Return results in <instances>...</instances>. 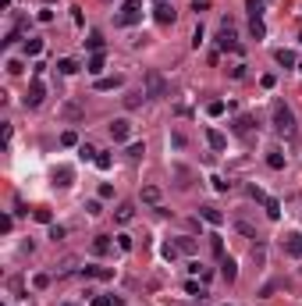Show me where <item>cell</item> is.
<instances>
[{
  "instance_id": "cell-20",
  "label": "cell",
  "mask_w": 302,
  "mask_h": 306,
  "mask_svg": "<svg viewBox=\"0 0 302 306\" xmlns=\"http://www.w3.org/2000/svg\"><path fill=\"white\" fill-rule=\"evenodd\" d=\"M85 50L103 54V36H100V32H89V39H85Z\"/></svg>"
},
{
  "instance_id": "cell-50",
  "label": "cell",
  "mask_w": 302,
  "mask_h": 306,
  "mask_svg": "<svg viewBox=\"0 0 302 306\" xmlns=\"http://www.w3.org/2000/svg\"><path fill=\"white\" fill-rule=\"evenodd\" d=\"M160 4H167V0H160Z\"/></svg>"
},
{
  "instance_id": "cell-37",
  "label": "cell",
  "mask_w": 302,
  "mask_h": 306,
  "mask_svg": "<svg viewBox=\"0 0 302 306\" xmlns=\"http://www.w3.org/2000/svg\"><path fill=\"white\" fill-rule=\"evenodd\" d=\"M79 153H82V160H96L100 150H93V146H79Z\"/></svg>"
},
{
  "instance_id": "cell-32",
  "label": "cell",
  "mask_w": 302,
  "mask_h": 306,
  "mask_svg": "<svg viewBox=\"0 0 302 306\" xmlns=\"http://www.w3.org/2000/svg\"><path fill=\"white\" fill-rule=\"evenodd\" d=\"M142 153H146V146H142V143H132V146H128V157H132V160H139Z\"/></svg>"
},
{
  "instance_id": "cell-39",
  "label": "cell",
  "mask_w": 302,
  "mask_h": 306,
  "mask_svg": "<svg viewBox=\"0 0 302 306\" xmlns=\"http://www.w3.org/2000/svg\"><path fill=\"white\" fill-rule=\"evenodd\" d=\"M50 239L60 242V239H64V228H60V224H50Z\"/></svg>"
},
{
  "instance_id": "cell-51",
  "label": "cell",
  "mask_w": 302,
  "mask_h": 306,
  "mask_svg": "<svg viewBox=\"0 0 302 306\" xmlns=\"http://www.w3.org/2000/svg\"><path fill=\"white\" fill-rule=\"evenodd\" d=\"M299 43H302V36H299Z\"/></svg>"
},
{
  "instance_id": "cell-25",
  "label": "cell",
  "mask_w": 302,
  "mask_h": 306,
  "mask_svg": "<svg viewBox=\"0 0 302 306\" xmlns=\"http://www.w3.org/2000/svg\"><path fill=\"white\" fill-rule=\"evenodd\" d=\"M174 246H178L181 253H189V256H192V253H195V239H189V235H181V239L174 242Z\"/></svg>"
},
{
  "instance_id": "cell-21",
  "label": "cell",
  "mask_w": 302,
  "mask_h": 306,
  "mask_svg": "<svg viewBox=\"0 0 302 306\" xmlns=\"http://www.w3.org/2000/svg\"><path fill=\"white\" fill-rule=\"evenodd\" d=\"M85 278H103L107 281V278H114V271L110 267H85Z\"/></svg>"
},
{
  "instance_id": "cell-24",
  "label": "cell",
  "mask_w": 302,
  "mask_h": 306,
  "mask_svg": "<svg viewBox=\"0 0 302 306\" xmlns=\"http://www.w3.org/2000/svg\"><path fill=\"white\" fill-rule=\"evenodd\" d=\"M142 203H153V207H157V203H160V189H157V185H146V189H142Z\"/></svg>"
},
{
  "instance_id": "cell-44",
  "label": "cell",
  "mask_w": 302,
  "mask_h": 306,
  "mask_svg": "<svg viewBox=\"0 0 302 306\" xmlns=\"http://www.w3.org/2000/svg\"><path fill=\"white\" fill-rule=\"evenodd\" d=\"M85 214H93V217H96V214H100V200H89L85 203Z\"/></svg>"
},
{
  "instance_id": "cell-17",
  "label": "cell",
  "mask_w": 302,
  "mask_h": 306,
  "mask_svg": "<svg viewBox=\"0 0 302 306\" xmlns=\"http://www.w3.org/2000/svg\"><path fill=\"white\" fill-rule=\"evenodd\" d=\"M121 82H125L121 75H107V79H96V89H103V93H107V89H117Z\"/></svg>"
},
{
  "instance_id": "cell-49",
  "label": "cell",
  "mask_w": 302,
  "mask_h": 306,
  "mask_svg": "<svg viewBox=\"0 0 302 306\" xmlns=\"http://www.w3.org/2000/svg\"><path fill=\"white\" fill-rule=\"evenodd\" d=\"M64 306H75V303H64Z\"/></svg>"
},
{
  "instance_id": "cell-15",
  "label": "cell",
  "mask_w": 302,
  "mask_h": 306,
  "mask_svg": "<svg viewBox=\"0 0 302 306\" xmlns=\"http://www.w3.org/2000/svg\"><path fill=\"white\" fill-rule=\"evenodd\" d=\"M25 54H28V57H39V54H43V39H39V36H28V39H25Z\"/></svg>"
},
{
  "instance_id": "cell-22",
  "label": "cell",
  "mask_w": 302,
  "mask_h": 306,
  "mask_svg": "<svg viewBox=\"0 0 302 306\" xmlns=\"http://www.w3.org/2000/svg\"><path fill=\"white\" fill-rule=\"evenodd\" d=\"M57 71H60V75H75V71H79V61H71V57L57 61Z\"/></svg>"
},
{
  "instance_id": "cell-9",
  "label": "cell",
  "mask_w": 302,
  "mask_h": 306,
  "mask_svg": "<svg viewBox=\"0 0 302 306\" xmlns=\"http://www.w3.org/2000/svg\"><path fill=\"white\" fill-rule=\"evenodd\" d=\"M174 18H178V11L171 4H157V22L160 25H174Z\"/></svg>"
},
{
  "instance_id": "cell-8",
  "label": "cell",
  "mask_w": 302,
  "mask_h": 306,
  "mask_svg": "<svg viewBox=\"0 0 302 306\" xmlns=\"http://www.w3.org/2000/svg\"><path fill=\"white\" fill-rule=\"evenodd\" d=\"M71 178H75V171H71L68 164H60L57 171H54V185H60V189H68V185H71Z\"/></svg>"
},
{
  "instance_id": "cell-46",
  "label": "cell",
  "mask_w": 302,
  "mask_h": 306,
  "mask_svg": "<svg viewBox=\"0 0 302 306\" xmlns=\"http://www.w3.org/2000/svg\"><path fill=\"white\" fill-rule=\"evenodd\" d=\"M185 292H189V296H203V288L195 285V281H189V285H185Z\"/></svg>"
},
{
  "instance_id": "cell-18",
  "label": "cell",
  "mask_w": 302,
  "mask_h": 306,
  "mask_svg": "<svg viewBox=\"0 0 302 306\" xmlns=\"http://www.w3.org/2000/svg\"><path fill=\"white\" fill-rule=\"evenodd\" d=\"M93 253H96V256L110 253V235H96V239H93Z\"/></svg>"
},
{
  "instance_id": "cell-16",
  "label": "cell",
  "mask_w": 302,
  "mask_h": 306,
  "mask_svg": "<svg viewBox=\"0 0 302 306\" xmlns=\"http://www.w3.org/2000/svg\"><path fill=\"white\" fill-rule=\"evenodd\" d=\"M199 214H203V221H210V224H224V214L217 207H203Z\"/></svg>"
},
{
  "instance_id": "cell-47",
  "label": "cell",
  "mask_w": 302,
  "mask_h": 306,
  "mask_svg": "<svg viewBox=\"0 0 302 306\" xmlns=\"http://www.w3.org/2000/svg\"><path fill=\"white\" fill-rule=\"evenodd\" d=\"M210 7V0H192V11H206Z\"/></svg>"
},
{
  "instance_id": "cell-7",
  "label": "cell",
  "mask_w": 302,
  "mask_h": 306,
  "mask_svg": "<svg viewBox=\"0 0 302 306\" xmlns=\"http://www.w3.org/2000/svg\"><path fill=\"white\" fill-rule=\"evenodd\" d=\"M284 253L302 260V232H292V235H284Z\"/></svg>"
},
{
  "instance_id": "cell-48",
  "label": "cell",
  "mask_w": 302,
  "mask_h": 306,
  "mask_svg": "<svg viewBox=\"0 0 302 306\" xmlns=\"http://www.w3.org/2000/svg\"><path fill=\"white\" fill-rule=\"evenodd\" d=\"M107 306H121V299L117 296H107Z\"/></svg>"
},
{
  "instance_id": "cell-3",
  "label": "cell",
  "mask_w": 302,
  "mask_h": 306,
  "mask_svg": "<svg viewBox=\"0 0 302 306\" xmlns=\"http://www.w3.org/2000/svg\"><path fill=\"white\" fill-rule=\"evenodd\" d=\"M146 93H149V96H164V93H167V82H164V75H160L157 68L146 71Z\"/></svg>"
},
{
  "instance_id": "cell-40",
  "label": "cell",
  "mask_w": 302,
  "mask_h": 306,
  "mask_svg": "<svg viewBox=\"0 0 302 306\" xmlns=\"http://www.w3.org/2000/svg\"><path fill=\"white\" fill-rule=\"evenodd\" d=\"M178 253H181V249H178V246H174V242H167V246H164V256H167V260H174V256H178Z\"/></svg>"
},
{
  "instance_id": "cell-5",
  "label": "cell",
  "mask_w": 302,
  "mask_h": 306,
  "mask_svg": "<svg viewBox=\"0 0 302 306\" xmlns=\"http://www.w3.org/2000/svg\"><path fill=\"white\" fill-rule=\"evenodd\" d=\"M43 96H47V86H43L39 79H32V86H28V93H25V107H39Z\"/></svg>"
},
{
  "instance_id": "cell-1",
  "label": "cell",
  "mask_w": 302,
  "mask_h": 306,
  "mask_svg": "<svg viewBox=\"0 0 302 306\" xmlns=\"http://www.w3.org/2000/svg\"><path fill=\"white\" fill-rule=\"evenodd\" d=\"M274 132H277V135H292V132H295V114H292V107L274 103Z\"/></svg>"
},
{
  "instance_id": "cell-26",
  "label": "cell",
  "mask_w": 302,
  "mask_h": 306,
  "mask_svg": "<svg viewBox=\"0 0 302 306\" xmlns=\"http://www.w3.org/2000/svg\"><path fill=\"white\" fill-rule=\"evenodd\" d=\"M267 164L274 167V171H281V167H284V157H281L277 150H270V153H267Z\"/></svg>"
},
{
  "instance_id": "cell-28",
  "label": "cell",
  "mask_w": 302,
  "mask_h": 306,
  "mask_svg": "<svg viewBox=\"0 0 302 306\" xmlns=\"http://www.w3.org/2000/svg\"><path fill=\"white\" fill-rule=\"evenodd\" d=\"M263 207H267V217H270V221H277V217H281V203H277V200H267Z\"/></svg>"
},
{
  "instance_id": "cell-36",
  "label": "cell",
  "mask_w": 302,
  "mask_h": 306,
  "mask_svg": "<svg viewBox=\"0 0 302 306\" xmlns=\"http://www.w3.org/2000/svg\"><path fill=\"white\" fill-rule=\"evenodd\" d=\"M249 14H252V18H260V14H263V0H249Z\"/></svg>"
},
{
  "instance_id": "cell-42",
  "label": "cell",
  "mask_w": 302,
  "mask_h": 306,
  "mask_svg": "<svg viewBox=\"0 0 302 306\" xmlns=\"http://www.w3.org/2000/svg\"><path fill=\"white\" fill-rule=\"evenodd\" d=\"M64 118H82V111H79L75 103H68V107H64Z\"/></svg>"
},
{
  "instance_id": "cell-11",
  "label": "cell",
  "mask_w": 302,
  "mask_h": 306,
  "mask_svg": "<svg viewBox=\"0 0 302 306\" xmlns=\"http://www.w3.org/2000/svg\"><path fill=\"white\" fill-rule=\"evenodd\" d=\"M206 143L214 146V150H224V146H228V135L217 132V128H210V132H206Z\"/></svg>"
},
{
  "instance_id": "cell-45",
  "label": "cell",
  "mask_w": 302,
  "mask_h": 306,
  "mask_svg": "<svg viewBox=\"0 0 302 306\" xmlns=\"http://www.w3.org/2000/svg\"><path fill=\"white\" fill-rule=\"evenodd\" d=\"M117 246L121 249H132V235H117Z\"/></svg>"
},
{
  "instance_id": "cell-43",
  "label": "cell",
  "mask_w": 302,
  "mask_h": 306,
  "mask_svg": "<svg viewBox=\"0 0 302 306\" xmlns=\"http://www.w3.org/2000/svg\"><path fill=\"white\" fill-rule=\"evenodd\" d=\"M0 228H4V232H11V228H14V217H11V214H4V217H0Z\"/></svg>"
},
{
  "instance_id": "cell-4",
  "label": "cell",
  "mask_w": 302,
  "mask_h": 306,
  "mask_svg": "<svg viewBox=\"0 0 302 306\" xmlns=\"http://www.w3.org/2000/svg\"><path fill=\"white\" fill-rule=\"evenodd\" d=\"M110 139L114 143H128L132 139V121L128 118H114L110 121Z\"/></svg>"
},
{
  "instance_id": "cell-23",
  "label": "cell",
  "mask_w": 302,
  "mask_h": 306,
  "mask_svg": "<svg viewBox=\"0 0 302 306\" xmlns=\"http://www.w3.org/2000/svg\"><path fill=\"white\" fill-rule=\"evenodd\" d=\"M249 36H252V39H263V36H267V25H263L260 18H252V22H249Z\"/></svg>"
},
{
  "instance_id": "cell-6",
  "label": "cell",
  "mask_w": 302,
  "mask_h": 306,
  "mask_svg": "<svg viewBox=\"0 0 302 306\" xmlns=\"http://www.w3.org/2000/svg\"><path fill=\"white\" fill-rule=\"evenodd\" d=\"M217 47L220 50H242V43L235 39V32H231V25L224 22V29H220V39H217Z\"/></svg>"
},
{
  "instance_id": "cell-41",
  "label": "cell",
  "mask_w": 302,
  "mask_h": 306,
  "mask_svg": "<svg viewBox=\"0 0 302 306\" xmlns=\"http://www.w3.org/2000/svg\"><path fill=\"white\" fill-rule=\"evenodd\" d=\"M210 182H214L217 192H228V185H231V182H224V178H210Z\"/></svg>"
},
{
  "instance_id": "cell-35",
  "label": "cell",
  "mask_w": 302,
  "mask_h": 306,
  "mask_svg": "<svg viewBox=\"0 0 302 306\" xmlns=\"http://www.w3.org/2000/svg\"><path fill=\"white\" fill-rule=\"evenodd\" d=\"M96 167H100V171H107V167H110V153H96Z\"/></svg>"
},
{
  "instance_id": "cell-19",
  "label": "cell",
  "mask_w": 302,
  "mask_h": 306,
  "mask_svg": "<svg viewBox=\"0 0 302 306\" xmlns=\"http://www.w3.org/2000/svg\"><path fill=\"white\" fill-rule=\"evenodd\" d=\"M249 128H252V118H246V114L235 118V125H231V132H235V135H246Z\"/></svg>"
},
{
  "instance_id": "cell-31",
  "label": "cell",
  "mask_w": 302,
  "mask_h": 306,
  "mask_svg": "<svg viewBox=\"0 0 302 306\" xmlns=\"http://www.w3.org/2000/svg\"><path fill=\"white\" fill-rule=\"evenodd\" d=\"M206 114H210V118H220V114H224V103H220V100H214V103L206 107Z\"/></svg>"
},
{
  "instance_id": "cell-30",
  "label": "cell",
  "mask_w": 302,
  "mask_h": 306,
  "mask_svg": "<svg viewBox=\"0 0 302 306\" xmlns=\"http://www.w3.org/2000/svg\"><path fill=\"white\" fill-rule=\"evenodd\" d=\"M32 217H36L39 224H50V221H54V217H50V210H47V207H39V210H32Z\"/></svg>"
},
{
  "instance_id": "cell-29",
  "label": "cell",
  "mask_w": 302,
  "mask_h": 306,
  "mask_svg": "<svg viewBox=\"0 0 302 306\" xmlns=\"http://www.w3.org/2000/svg\"><path fill=\"white\" fill-rule=\"evenodd\" d=\"M249 196H252L256 203H267V200H270V196H267V192H263L260 185H249Z\"/></svg>"
},
{
  "instance_id": "cell-33",
  "label": "cell",
  "mask_w": 302,
  "mask_h": 306,
  "mask_svg": "<svg viewBox=\"0 0 302 306\" xmlns=\"http://www.w3.org/2000/svg\"><path fill=\"white\" fill-rule=\"evenodd\" d=\"M210 249H214L217 256H224V242H220V235H210Z\"/></svg>"
},
{
  "instance_id": "cell-27",
  "label": "cell",
  "mask_w": 302,
  "mask_h": 306,
  "mask_svg": "<svg viewBox=\"0 0 302 306\" xmlns=\"http://www.w3.org/2000/svg\"><path fill=\"white\" fill-rule=\"evenodd\" d=\"M274 57H277V64H284V68H292V64H295V54H292V50H277Z\"/></svg>"
},
{
  "instance_id": "cell-10",
  "label": "cell",
  "mask_w": 302,
  "mask_h": 306,
  "mask_svg": "<svg viewBox=\"0 0 302 306\" xmlns=\"http://www.w3.org/2000/svg\"><path fill=\"white\" fill-rule=\"evenodd\" d=\"M146 96H149L146 89H132V93H125V107H128V111H135V107H142Z\"/></svg>"
},
{
  "instance_id": "cell-13",
  "label": "cell",
  "mask_w": 302,
  "mask_h": 306,
  "mask_svg": "<svg viewBox=\"0 0 302 306\" xmlns=\"http://www.w3.org/2000/svg\"><path fill=\"white\" fill-rule=\"evenodd\" d=\"M220 278H224V281H235V278H238L235 260H220Z\"/></svg>"
},
{
  "instance_id": "cell-38",
  "label": "cell",
  "mask_w": 302,
  "mask_h": 306,
  "mask_svg": "<svg viewBox=\"0 0 302 306\" xmlns=\"http://www.w3.org/2000/svg\"><path fill=\"white\" fill-rule=\"evenodd\" d=\"M32 285H36V288H47V285H50V274H36Z\"/></svg>"
},
{
  "instance_id": "cell-34",
  "label": "cell",
  "mask_w": 302,
  "mask_h": 306,
  "mask_svg": "<svg viewBox=\"0 0 302 306\" xmlns=\"http://www.w3.org/2000/svg\"><path fill=\"white\" fill-rule=\"evenodd\" d=\"M60 146H79V135H75V132H64V135H60Z\"/></svg>"
},
{
  "instance_id": "cell-14",
  "label": "cell",
  "mask_w": 302,
  "mask_h": 306,
  "mask_svg": "<svg viewBox=\"0 0 302 306\" xmlns=\"http://www.w3.org/2000/svg\"><path fill=\"white\" fill-rule=\"evenodd\" d=\"M114 217H117V221H121V224H128V221H132V217H135V207H132V203H121V207H117V210H114Z\"/></svg>"
},
{
  "instance_id": "cell-12",
  "label": "cell",
  "mask_w": 302,
  "mask_h": 306,
  "mask_svg": "<svg viewBox=\"0 0 302 306\" xmlns=\"http://www.w3.org/2000/svg\"><path fill=\"white\" fill-rule=\"evenodd\" d=\"M103 68H107V61H103V54H93V57L85 61V71H89V75H100Z\"/></svg>"
},
{
  "instance_id": "cell-2",
  "label": "cell",
  "mask_w": 302,
  "mask_h": 306,
  "mask_svg": "<svg viewBox=\"0 0 302 306\" xmlns=\"http://www.w3.org/2000/svg\"><path fill=\"white\" fill-rule=\"evenodd\" d=\"M142 22V0H125L121 4V11H117V25H139Z\"/></svg>"
}]
</instances>
